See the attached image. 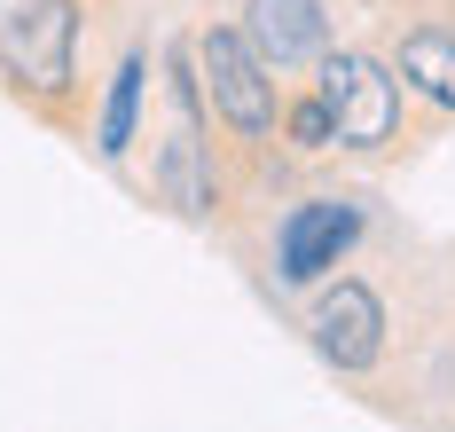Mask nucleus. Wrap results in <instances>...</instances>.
Masks as SVG:
<instances>
[{
	"instance_id": "nucleus-5",
	"label": "nucleus",
	"mask_w": 455,
	"mask_h": 432,
	"mask_svg": "<svg viewBox=\"0 0 455 432\" xmlns=\"http://www.w3.org/2000/svg\"><path fill=\"white\" fill-rule=\"evenodd\" d=\"M307 331H315V354L330 370H377L385 362V299L362 276H338V284H322Z\"/></svg>"
},
{
	"instance_id": "nucleus-6",
	"label": "nucleus",
	"mask_w": 455,
	"mask_h": 432,
	"mask_svg": "<svg viewBox=\"0 0 455 432\" xmlns=\"http://www.w3.org/2000/svg\"><path fill=\"white\" fill-rule=\"evenodd\" d=\"M235 32L267 55L275 71H307V63H322V48H330L322 0H243V24H235Z\"/></svg>"
},
{
	"instance_id": "nucleus-1",
	"label": "nucleus",
	"mask_w": 455,
	"mask_h": 432,
	"mask_svg": "<svg viewBox=\"0 0 455 432\" xmlns=\"http://www.w3.org/2000/svg\"><path fill=\"white\" fill-rule=\"evenodd\" d=\"M79 32L87 0H8L0 8V87L47 118L55 134L87 142V79H79Z\"/></svg>"
},
{
	"instance_id": "nucleus-4",
	"label": "nucleus",
	"mask_w": 455,
	"mask_h": 432,
	"mask_svg": "<svg viewBox=\"0 0 455 432\" xmlns=\"http://www.w3.org/2000/svg\"><path fill=\"white\" fill-rule=\"evenodd\" d=\"M362 196H299L291 212H283V228H275V276L283 284H322V276H338L346 268V252L362 244Z\"/></svg>"
},
{
	"instance_id": "nucleus-7",
	"label": "nucleus",
	"mask_w": 455,
	"mask_h": 432,
	"mask_svg": "<svg viewBox=\"0 0 455 432\" xmlns=\"http://www.w3.org/2000/svg\"><path fill=\"white\" fill-rule=\"evenodd\" d=\"M141 102H149V55L126 48L118 71H110V95H102V118H94V149L110 165H126V149L141 142Z\"/></svg>"
},
{
	"instance_id": "nucleus-3",
	"label": "nucleus",
	"mask_w": 455,
	"mask_h": 432,
	"mask_svg": "<svg viewBox=\"0 0 455 432\" xmlns=\"http://www.w3.org/2000/svg\"><path fill=\"white\" fill-rule=\"evenodd\" d=\"M322 87L315 95L330 102V126H338V149L346 157H393L401 149V110H409V87L385 55L362 48H322Z\"/></svg>"
},
{
	"instance_id": "nucleus-8",
	"label": "nucleus",
	"mask_w": 455,
	"mask_h": 432,
	"mask_svg": "<svg viewBox=\"0 0 455 432\" xmlns=\"http://www.w3.org/2000/svg\"><path fill=\"white\" fill-rule=\"evenodd\" d=\"M283 142L299 149V157H330V149H338L330 102H322V95H299V102H283Z\"/></svg>"
},
{
	"instance_id": "nucleus-2",
	"label": "nucleus",
	"mask_w": 455,
	"mask_h": 432,
	"mask_svg": "<svg viewBox=\"0 0 455 432\" xmlns=\"http://www.w3.org/2000/svg\"><path fill=\"white\" fill-rule=\"evenodd\" d=\"M196 87H204V110L220 118V134L235 157L267 165L283 149V87H275V63L235 24H204L196 32Z\"/></svg>"
},
{
	"instance_id": "nucleus-9",
	"label": "nucleus",
	"mask_w": 455,
	"mask_h": 432,
	"mask_svg": "<svg viewBox=\"0 0 455 432\" xmlns=\"http://www.w3.org/2000/svg\"><path fill=\"white\" fill-rule=\"evenodd\" d=\"M0 8H8V0H0Z\"/></svg>"
}]
</instances>
